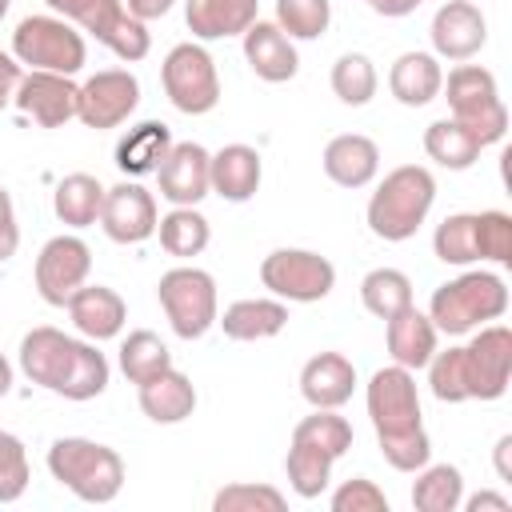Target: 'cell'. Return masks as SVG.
Instances as JSON below:
<instances>
[{
    "label": "cell",
    "mask_w": 512,
    "mask_h": 512,
    "mask_svg": "<svg viewBox=\"0 0 512 512\" xmlns=\"http://www.w3.org/2000/svg\"><path fill=\"white\" fill-rule=\"evenodd\" d=\"M260 12V0H188L184 20L196 40H224V36H244Z\"/></svg>",
    "instance_id": "603a6c76"
},
{
    "label": "cell",
    "mask_w": 512,
    "mask_h": 512,
    "mask_svg": "<svg viewBox=\"0 0 512 512\" xmlns=\"http://www.w3.org/2000/svg\"><path fill=\"white\" fill-rule=\"evenodd\" d=\"M120 368H124V376L132 384H144L156 372L172 368V352H168V344L156 332L140 328V332H128V340L120 344Z\"/></svg>",
    "instance_id": "d590c367"
},
{
    "label": "cell",
    "mask_w": 512,
    "mask_h": 512,
    "mask_svg": "<svg viewBox=\"0 0 512 512\" xmlns=\"http://www.w3.org/2000/svg\"><path fill=\"white\" fill-rule=\"evenodd\" d=\"M292 444H304V448H316V452L340 460L352 448V424L344 416H336V408H316L312 416H304L292 428Z\"/></svg>",
    "instance_id": "1f68e13d"
},
{
    "label": "cell",
    "mask_w": 512,
    "mask_h": 512,
    "mask_svg": "<svg viewBox=\"0 0 512 512\" xmlns=\"http://www.w3.org/2000/svg\"><path fill=\"white\" fill-rule=\"evenodd\" d=\"M160 80H164V96L184 116H204L220 104V76H216L212 56L200 44H176L164 56Z\"/></svg>",
    "instance_id": "30bf717a"
},
{
    "label": "cell",
    "mask_w": 512,
    "mask_h": 512,
    "mask_svg": "<svg viewBox=\"0 0 512 512\" xmlns=\"http://www.w3.org/2000/svg\"><path fill=\"white\" fill-rule=\"evenodd\" d=\"M244 60L268 84H284L300 68V56H296L292 40L280 32V24H268V20H252L248 24V32H244Z\"/></svg>",
    "instance_id": "d6986e66"
},
{
    "label": "cell",
    "mask_w": 512,
    "mask_h": 512,
    "mask_svg": "<svg viewBox=\"0 0 512 512\" xmlns=\"http://www.w3.org/2000/svg\"><path fill=\"white\" fill-rule=\"evenodd\" d=\"M20 76H24V72H20V60H16V56H8V52H0V108H8V104H12Z\"/></svg>",
    "instance_id": "7dc6e473"
},
{
    "label": "cell",
    "mask_w": 512,
    "mask_h": 512,
    "mask_svg": "<svg viewBox=\"0 0 512 512\" xmlns=\"http://www.w3.org/2000/svg\"><path fill=\"white\" fill-rule=\"evenodd\" d=\"M324 172L340 188H364L380 172V148L360 132L332 136L324 148Z\"/></svg>",
    "instance_id": "44dd1931"
},
{
    "label": "cell",
    "mask_w": 512,
    "mask_h": 512,
    "mask_svg": "<svg viewBox=\"0 0 512 512\" xmlns=\"http://www.w3.org/2000/svg\"><path fill=\"white\" fill-rule=\"evenodd\" d=\"M136 388H140V408H144V416L156 420V424H180V420H188L192 408H196V388H192V380H188L184 372H176V368H164V372H156L152 380H144V384H136Z\"/></svg>",
    "instance_id": "d4e9b609"
},
{
    "label": "cell",
    "mask_w": 512,
    "mask_h": 512,
    "mask_svg": "<svg viewBox=\"0 0 512 512\" xmlns=\"http://www.w3.org/2000/svg\"><path fill=\"white\" fill-rule=\"evenodd\" d=\"M364 400H368V416H372L384 460L396 472H420L432 456V444H428V432L420 424L416 376L400 364H388V368L372 372Z\"/></svg>",
    "instance_id": "6da1fadb"
},
{
    "label": "cell",
    "mask_w": 512,
    "mask_h": 512,
    "mask_svg": "<svg viewBox=\"0 0 512 512\" xmlns=\"http://www.w3.org/2000/svg\"><path fill=\"white\" fill-rule=\"evenodd\" d=\"M48 472L84 504H108L124 488V460L116 448L84 440V436H60L48 448Z\"/></svg>",
    "instance_id": "277c9868"
},
{
    "label": "cell",
    "mask_w": 512,
    "mask_h": 512,
    "mask_svg": "<svg viewBox=\"0 0 512 512\" xmlns=\"http://www.w3.org/2000/svg\"><path fill=\"white\" fill-rule=\"evenodd\" d=\"M140 104V80L128 68H104L80 84L76 116L88 128H116L124 124Z\"/></svg>",
    "instance_id": "7c38bea8"
},
{
    "label": "cell",
    "mask_w": 512,
    "mask_h": 512,
    "mask_svg": "<svg viewBox=\"0 0 512 512\" xmlns=\"http://www.w3.org/2000/svg\"><path fill=\"white\" fill-rule=\"evenodd\" d=\"M20 368L32 384L64 396L92 400L108 388V360L88 340H72L60 328H32L20 340Z\"/></svg>",
    "instance_id": "7a4b0ae2"
},
{
    "label": "cell",
    "mask_w": 512,
    "mask_h": 512,
    "mask_svg": "<svg viewBox=\"0 0 512 512\" xmlns=\"http://www.w3.org/2000/svg\"><path fill=\"white\" fill-rule=\"evenodd\" d=\"M160 308L180 340H200L216 324V280L204 268H172L156 284Z\"/></svg>",
    "instance_id": "ba28073f"
},
{
    "label": "cell",
    "mask_w": 512,
    "mask_h": 512,
    "mask_svg": "<svg viewBox=\"0 0 512 512\" xmlns=\"http://www.w3.org/2000/svg\"><path fill=\"white\" fill-rule=\"evenodd\" d=\"M332 512H388V496L372 480L352 476L332 492Z\"/></svg>",
    "instance_id": "f6af8a7d"
},
{
    "label": "cell",
    "mask_w": 512,
    "mask_h": 512,
    "mask_svg": "<svg viewBox=\"0 0 512 512\" xmlns=\"http://www.w3.org/2000/svg\"><path fill=\"white\" fill-rule=\"evenodd\" d=\"M208 180H212V192L232 204L252 200L260 188V152L248 144H224L208 164Z\"/></svg>",
    "instance_id": "cb8c5ba5"
},
{
    "label": "cell",
    "mask_w": 512,
    "mask_h": 512,
    "mask_svg": "<svg viewBox=\"0 0 512 512\" xmlns=\"http://www.w3.org/2000/svg\"><path fill=\"white\" fill-rule=\"evenodd\" d=\"M360 300H364V308L372 316L388 320V316H396L400 308L412 304V280L400 268H372L360 280Z\"/></svg>",
    "instance_id": "e575fe53"
},
{
    "label": "cell",
    "mask_w": 512,
    "mask_h": 512,
    "mask_svg": "<svg viewBox=\"0 0 512 512\" xmlns=\"http://www.w3.org/2000/svg\"><path fill=\"white\" fill-rule=\"evenodd\" d=\"M88 272H92V252H88V244H84L80 236H52V240L40 248V256H36V292H40L48 304L64 308L68 296L88 280Z\"/></svg>",
    "instance_id": "4fadbf2b"
},
{
    "label": "cell",
    "mask_w": 512,
    "mask_h": 512,
    "mask_svg": "<svg viewBox=\"0 0 512 512\" xmlns=\"http://www.w3.org/2000/svg\"><path fill=\"white\" fill-rule=\"evenodd\" d=\"M488 40L484 12L468 0H448L432 16V48L444 60H472Z\"/></svg>",
    "instance_id": "e0dca14e"
},
{
    "label": "cell",
    "mask_w": 512,
    "mask_h": 512,
    "mask_svg": "<svg viewBox=\"0 0 512 512\" xmlns=\"http://www.w3.org/2000/svg\"><path fill=\"white\" fill-rule=\"evenodd\" d=\"M416 512H456L464 504V476L452 464H424L412 484Z\"/></svg>",
    "instance_id": "4dcf8cb0"
},
{
    "label": "cell",
    "mask_w": 512,
    "mask_h": 512,
    "mask_svg": "<svg viewBox=\"0 0 512 512\" xmlns=\"http://www.w3.org/2000/svg\"><path fill=\"white\" fill-rule=\"evenodd\" d=\"M428 368V384L432 396L444 404H460L468 400V380H464V348H448V352H432Z\"/></svg>",
    "instance_id": "60d3db41"
},
{
    "label": "cell",
    "mask_w": 512,
    "mask_h": 512,
    "mask_svg": "<svg viewBox=\"0 0 512 512\" xmlns=\"http://www.w3.org/2000/svg\"><path fill=\"white\" fill-rule=\"evenodd\" d=\"M284 496L268 484H228L212 496L216 512H284Z\"/></svg>",
    "instance_id": "7bdbcfd3"
},
{
    "label": "cell",
    "mask_w": 512,
    "mask_h": 512,
    "mask_svg": "<svg viewBox=\"0 0 512 512\" xmlns=\"http://www.w3.org/2000/svg\"><path fill=\"white\" fill-rule=\"evenodd\" d=\"M16 248H20V224H16L12 196H8V188L0 184V260L16 256Z\"/></svg>",
    "instance_id": "bcb514c9"
},
{
    "label": "cell",
    "mask_w": 512,
    "mask_h": 512,
    "mask_svg": "<svg viewBox=\"0 0 512 512\" xmlns=\"http://www.w3.org/2000/svg\"><path fill=\"white\" fill-rule=\"evenodd\" d=\"M156 232H160V248L168 256H200L208 248V220L196 212V208H172L168 216L156 220Z\"/></svg>",
    "instance_id": "836d02e7"
},
{
    "label": "cell",
    "mask_w": 512,
    "mask_h": 512,
    "mask_svg": "<svg viewBox=\"0 0 512 512\" xmlns=\"http://www.w3.org/2000/svg\"><path fill=\"white\" fill-rule=\"evenodd\" d=\"M172 4H176V0H128L124 8H128V16H136V20H156V16H164Z\"/></svg>",
    "instance_id": "c3c4849f"
},
{
    "label": "cell",
    "mask_w": 512,
    "mask_h": 512,
    "mask_svg": "<svg viewBox=\"0 0 512 512\" xmlns=\"http://www.w3.org/2000/svg\"><path fill=\"white\" fill-rule=\"evenodd\" d=\"M468 400H500L512 380V332L504 324H484L464 348Z\"/></svg>",
    "instance_id": "8fae6325"
},
{
    "label": "cell",
    "mask_w": 512,
    "mask_h": 512,
    "mask_svg": "<svg viewBox=\"0 0 512 512\" xmlns=\"http://www.w3.org/2000/svg\"><path fill=\"white\" fill-rule=\"evenodd\" d=\"M168 148H172L168 124L144 120V124H136V128L116 144V168H120L124 176H148V172L160 168V160L168 156Z\"/></svg>",
    "instance_id": "f1b7e54d"
},
{
    "label": "cell",
    "mask_w": 512,
    "mask_h": 512,
    "mask_svg": "<svg viewBox=\"0 0 512 512\" xmlns=\"http://www.w3.org/2000/svg\"><path fill=\"white\" fill-rule=\"evenodd\" d=\"M52 12H60L64 20H76L84 32H92L100 44H112L116 28L128 20L124 0H44Z\"/></svg>",
    "instance_id": "d6a6232c"
},
{
    "label": "cell",
    "mask_w": 512,
    "mask_h": 512,
    "mask_svg": "<svg viewBox=\"0 0 512 512\" xmlns=\"http://www.w3.org/2000/svg\"><path fill=\"white\" fill-rule=\"evenodd\" d=\"M208 164H212V152L196 140H180L168 148V156L160 160L156 168V180H160V196L176 208H196L208 192H212V180H208Z\"/></svg>",
    "instance_id": "5bb4252c"
},
{
    "label": "cell",
    "mask_w": 512,
    "mask_h": 512,
    "mask_svg": "<svg viewBox=\"0 0 512 512\" xmlns=\"http://www.w3.org/2000/svg\"><path fill=\"white\" fill-rule=\"evenodd\" d=\"M12 56L36 72L76 76L88 60L84 36L60 16H24L12 32Z\"/></svg>",
    "instance_id": "52a82bcc"
},
{
    "label": "cell",
    "mask_w": 512,
    "mask_h": 512,
    "mask_svg": "<svg viewBox=\"0 0 512 512\" xmlns=\"http://www.w3.org/2000/svg\"><path fill=\"white\" fill-rule=\"evenodd\" d=\"M388 324V352H392V364L416 372L432 360L436 352V324L428 320V312H420L416 304L400 308L396 316L384 320Z\"/></svg>",
    "instance_id": "7402d4cb"
},
{
    "label": "cell",
    "mask_w": 512,
    "mask_h": 512,
    "mask_svg": "<svg viewBox=\"0 0 512 512\" xmlns=\"http://www.w3.org/2000/svg\"><path fill=\"white\" fill-rule=\"evenodd\" d=\"M332 4L328 0H276V24L288 40H316L328 32Z\"/></svg>",
    "instance_id": "ab89813d"
},
{
    "label": "cell",
    "mask_w": 512,
    "mask_h": 512,
    "mask_svg": "<svg viewBox=\"0 0 512 512\" xmlns=\"http://www.w3.org/2000/svg\"><path fill=\"white\" fill-rule=\"evenodd\" d=\"M332 464H336L332 456H324V452H316V448H304V444H292V448H288V460H284L292 492L304 496V500H316V496L328 488Z\"/></svg>",
    "instance_id": "f35d334b"
},
{
    "label": "cell",
    "mask_w": 512,
    "mask_h": 512,
    "mask_svg": "<svg viewBox=\"0 0 512 512\" xmlns=\"http://www.w3.org/2000/svg\"><path fill=\"white\" fill-rule=\"evenodd\" d=\"M508 508H512V500L500 492H476L468 500V512H508Z\"/></svg>",
    "instance_id": "681fc988"
},
{
    "label": "cell",
    "mask_w": 512,
    "mask_h": 512,
    "mask_svg": "<svg viewBox=\"0 0 512 512\" xmlns=\"http://www.w3.org/2000/svg\"><path fill=\"white\" fill-rule=\"evenodd\" d=\"M424 152L452 172H464L480 160V140L460 124V120H436L424 128Z\"/></svg>",
    "instance_id": "f546056e"
},
{
    "label": "cell",
    "mask_w": 512,
    "mask_h": 512,
    "mask_svg": "<svg viewBox=\"0 0 512 512\" xmlns=\"http://www.w3.org/2000/svg\"><path fill=\"white\" fill-rule=\"evenodd\" d=\"M260 284L272 296H280V300L312 304V300H324L332 292L336 268L320 252H308V248H276L260 264Z\"/></svg>",
    "instance_id": "9c48e42d"
},
{
    "label": "cell",
    "mask_w": 512,
    "mask_h": 512,
    "mask_svg": "<svg viewBox=\"0 0 512 512\" xmlns=\"http://www.w3.org/2000/svg\"><path fill=\"white\" fill-rule=\"evenodd\" d=\"M432 200H436L432 172L420 168V164H400L372 192V200H368V228L380 240L400 244V240L416 236V228L432 212Z\"/></svg>",
    "instance_id": "3957f363"
},
{
    "label": "cell",
    "mask_w": 512,
    "mask_h": 512,
    "mask_svg": "<svg viewBox=\"0 0 512 512\" xmlns=\"http://www.w3.org/2000/svg\"><path fill=\"white\" fill-rule=\"evenodd\" d=\"M28 452L12 432H0V504H12L28 488Z\"/></svg>",
    "instance_id": "ee69618b"
},
{
    "label": "cell",
    "mask_w": 512,
    "mask_h": 512,
    "mask_svg": "<svg viewBox=\"0 0 512 512\" xmlns=\"http://www.w3.org/2000/svg\"><path fill=\"white\" fill-rule=\"evenodd\" d=\"M12 104H16L24 116H32L40 128H64V124L76 116L80 88L72 84V76L36 72V68H32L28 76H20Z\"/></svg>",
    "instance_id": "9a60e30c"
},
{
    "label": "cell",
    "mask_w": 512,
    "mask_h": 512,
    "mask_svg": "<svg viewBox=\"0 0 512 512\" xmlns=\"http://www.w3.org/2000/svg\"><path fill=\"white\" fill-rule=\"evenodd\" d=\"M352 388H356V368L340 352H320L300 368V396L312 408H340L344 400H352Z\"/></svg>",
    "instance_id": "ffe728a7"
},
{
    "label": "cell",
    "mask_w": 512,
    "mask_h": 512,
    "mask_svg": "<svg viewBox=\"0 0 512 512\" xmlns=\"http://www.w3.org/2000/svg\"><path fill=\"white\" fill-rule=\"evenodd\" d=\"M8 388H12V364L0 356V396H8Z\"/></svg>",
    "instance_id": "f5cc1de1"
},
{
    "label": "cell",
    "mask_w": 512,
    "mask_h": 512,
    "mask_svg": "<svg viewBox=\"0 0 512 512\" xmlns=\"http://www.w3.org/2000/svg\"><path fill=\"white\" fill-rule=\"evenodd\" d=\"M216 324L228 340H268L284 332L288 308L280 300H236L224 308V316H216Z\"/></svg>",
    "instance_id": "83f0119b"
},
{
    "label": "cell",
    "mask_w": 512,
    "mask_h": 512,
    "mask_svg": "<svg viewBox=\"0 0 512 512\" xmlns=\"http://www.w3.org/2000/svg\"><path fill=\"white\" fill-rule=\"evenodd\" d=\"M332 92L344 104H352V108L368 104L376 96V68H372V60L364 52H344L332 64Z\"/></svg>",
    "instance_id": "74e56055"
},
{
    "label": "cell",
    "mask_w": 512,
    "mask_h": 512,
    "mask_svg": "<svg viewBox=\"0 0 512 512\" xmlns=\"http://www.w3.org/2000/svg\"><path fill=\"white\" fill-rule=\"evenodd\" d=\"M104 192H108V188H104L96 176L72 172V176H64V180L56 184V192H52V212H56V220L68 224V228H88V224L100 220Z\"/></svg>",
    "instance_id": "4316f807"
},
{
    "label": "cell",
    "mask_w": 512,
    "mask_h": 512,
    "mask_svg": "<svg viewBox=\"0 0 512 512\" xmlns=\"http://www.w3.org/2000/svg\"><path fill=\"white\" fill-rule=\"evenodd\" d=\"M476 252L480 260L512 264V216L500 208L476 212Z\"/></svg>",
    "instance_id": "b9f144b4"
},
{
    "label": "cell",
    "mask_w": 512,
    "mask_h": 512,
    "mask_svg": "<svg viewBox=\"0 0 512 512\" xmlns=\"http://www.w3.org/2000/svg\"><path fill=\"white\" fill-rule=\"evenodd\" d=\"M64 308H68L76 332L88 336V340H112V336H120V328H124V320H128L124 300H120L112 288H104V284H80V288L68 296Z\"/></svg>",
    "instance_id": "ac0fdd59"
},
{
    "label": "cell",
    "mask_w": 512,
    "mask_h": 512,
    "mask_svg": "<svg viewBox=\"0 0 512 512\" xmlns=\"http://www.w3.org/2000/svg\"><path fill=\"white\" fill-rule=\"evenodd\" d=\"M100 224L108 232V240L116 244H144L156 232V200L152 192H144L140 184H116L104 192V208H100Z\"/></svg>",
    "instance_id": "2e32d148"
},
{
    "label": "cell",
    "mask_w": 512,
    "mask_h": 512,
    "mask_svg": "<svg viewBox=\"0 0 512 512\" xmlns=\"http://www.w3.org/2000/svg\"><path fill=\"white\" fill-rule=\"evenodd\" d=\"M508 452H512V436H500V440H496V472H500V480H512Z\"/></svg>",
    "instance_id": "816d5d0a"
},
{
    "label": "cell",
    "mask_w": 512,
    "mask_h": 512,
    "mask_svg": "<svg viewBox=\"0 0 512 512\" xmlns=\"http://www.w3.org/2000/svg\"><path fill=\"white\" fill-rule=\"evenodd\" d=\"M388 88L400 104L408 108H424L440 96L444 88V72H440V60L432 52H404L396 56L392 72H388Z\"/></svg>",
    "instance_id": "484cf974"
},
{
    "label": "cell",
    "mask_w": 512,
    "mask_h": 512,
    "mask_svg": "<svg viewBox=\"0 0 512 512\" xmlns=\"http://www.w3.org/2000/svg\"><path fill=\"white\" fill-rule=\"evenodd\" d=\"M372 4V12H380V16H408V12H416L424 0H368Z\"/></svg>",
    "instance_id": "f907efd6"
},
{
    "label": "cell",
    "mask_w": 512,
    "mask_h": 512,
    "mask_svg": "<svg viewBox=\"0 0 512 512\" xmlns=\"http://www.w3.org/2000/svg\"><path fill=\"white\" fill-rule=\"evenodd\" d=\"M508 312V284L496 272H464L448 284H440L428 300V320L436 332L464 336L488 320H500Z\"/></svg>",
    "instance_id": "5b68a950"
},
{
    "label": "cell",
    "mask_w": 512,
    "mask_h": 512,
    "mask_svg": "<svg viewBox=\"0 0 512 512\" xmlns=\"http://www.w3.org/2000/svg\"><path fill=\"white\" fill-rule=\"evenodd\" d=\"M448 108L452 120H460L480 140V148L504 140L508 132V108L500 100L496 76L480 64H456L448 72Z\"/></svg>",
    "instance_id": "8992f818"
},
{
    "label": "cell",
    "mask_w": 512,
    "mask_h": 512,
    "mask_svg": "<svg viewBox=\"0 0 512 512\" xmlns=\"http://www.w3.org/2000/svg\"><path fill=\"white\" fill-rule=\"evenodd\" d=\"M432 252H436V260L456 264V268H464V264L480 260V252H476V212H456V216H444V220L436 224Z\"/></svg>",
    "instance_id": "8d00e7d4"
}]
</instances>
